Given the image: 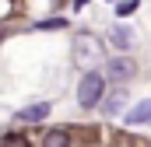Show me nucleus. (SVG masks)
<instances>
[{
  "instance_id": "obj_6",
  "label": "nucleus",
  "mask_w": 151,
  "mask_h": 147,
  "mask_svg": "<svg viewBox=\"0 0 151 147\" xmlns=\"http://www.w3.org/2000/svg\"><path fill=\"white\" fill-rule=\"evenodd\" d=\"M123 105H127V88H116L113 95H109V98H106V102H102V109L109 112V116H116V112L123 109Z\"/></svg>"
},
{
  "instance_id": "obj_9",
  "label": "nucleus",
  "mask_w": 151,
  "mask_h": 147,
  "mask_svg": "<svg viewBox=\"0 0 151 147\" xmlns=\"http://www.w3.org/2000/svg\"><path fill=\"white\" fill-rule=\"evenodd\" d=\"M0 147H32V144H28V137H25V133H4Z\"/></svg>"
},
{
  "instance_id": "obj_7",
  "label": "nucleus",
  "mask_w": 151,
  "mask_h": 147,
  "mask_svg": "<svg viewBox=\"0 0 151 147\" xmlns=\"http://www.w3.org/2000/svg\"><path fill=\"white\" fill-rule=\"evenodd\" d=\"M46 116H49V102H35V105L18 109V119H46Z\"/></svg>"
},
{
  "instance_id": "obj_8",
  "label": "nucleus",
  "mask_w": 151,
  "mask_h": 147,
  "mask_svg": "<svg viewBox=\"0 0 151 147\" xmlns=\"http://www.w3.org/2000/svg\"><path fill=\"white\" fill-rule=\"evenodd\" d=\"M42 147H70V133L67 130H49L42 137Z\"/></svg>"
},
{
  "instance_id": "obj_10",
  "label": "nucleus",
  "mask_w": 151,
  "mask_h": 147,
  "mask_svg": "<svg viewBox=\"0 0 151 147\" xmlns=\"http://www.w3.org/2000/svg\"><path fill=\"white\" fill-rule=\"evenodd\" d=\"M137 7H141V0H119V4H116V14L127 18V14H134Z\"/></svg>"
},
{
  "instance_id": "obj_1",
  "label": "nucleus",
  "mask_w": 151,
  "mask_h": 147,
  "mask_svg": "<svg viewBox=\"0 0 151 147\" xmlns=\"http://www.w3.org/2000/svg\"><path fill=\"white\" fill-rule=\"evenodd\" d=\"M74 63L84 74H95V67L102 63V42L95 35H88V32H81L74 39Z\"/></svg>"
},
{
  "instance_id": "obj_5",
  "label": "nucleus",
  "mask_w": 151,
  "mask_h": 147,
  "mask_svg": "<svg viewBox=\"0 0 151 147\" xmlns=\"http://www.w3.org/2000/svg\"><path fill=\"white\" fill-rule=\"evenodd\" d=\"M127 123H130V126H137V123H151V98H148V102H141V105H134V109L127 112Z\"/></svg>"
},
{
  "instance_id": "obj_3",
  "label": "nucleus",
  "mask_w": 151,
  "mask_h": 147,
  "mask_svg": "<svg viewBox=\"0 0 151 147\" xmlns=\"http://www.w3.org/2000/svg\"><path fill=\"white\" fill-rule=\"evenodd\" d=\"M106 74H109V81H116V84H127V81L137 74V63L127 60V56H116V60L106 63Z\"/></svg>"
},
{
  "instance_id": "obj_2",
  "label": "nucleus",
  "mask_w": 151,
  "mask_h": 147,
  "mask_svg": "<svg viewBox=\"0 0 151 147\" xmlns=\"http://www.w3.org/2000/svg\"><path fill=\"white\" fill-rule=\"evenodd\" d=\"M77 102L81 109H95L99 102H106V74H84L77 84Z\"/></svg>"
},
{
  "instance_id": "obj_4",
  "label": "nucleus",
  "mask_w": 151,
  "mask_h": 147,
  "mask_svg": "<svg viewBox=\"0 0 151 147\" xmlns=\"http://www.w3.org/2000/svg\"><path fill=\"white\" fill-rule=\"evenodd\" d=\"M109 46H116V49H130V46H134V35H130V28L116 25L113 32H109Z\"/></svg>"
}]
</instances>
